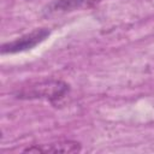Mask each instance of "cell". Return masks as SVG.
Instances as JSON below:
<instances>
[{
  "mask_svg": "<svg viewBox=\"0 0 154 154\" xmlns=\"http://www.w3.org/2000/svg\"><path fill=\"white\" fill-rule=\"evenodd\" d=\"M69 91V84L58 79L42 81L36 84H32L28 88L16 93L18 99H46V100H59L66 95Z\"/></svg>",
  "mask_w": 154,
  "mask_h": 154,
  "instance_id": "6da1fadb",
  "label": "cell"
},
{
  "mask_svg": "<svg viewBox=\"0 0 154 154\" xmlns=\"http://www.w3.org/2000/svg\"><path fill=\"white\" fill-rule=\"evenodd\" d=\"M51 35V31L47 28H40L35 29L20 37H17L13 41L6 42L1 46V53L2 54H13V53H19L24 52L28 49L34 48L42 41H45L48 36Z\"/></svg>",
  "mask_w": 154,
  "mask_h": 154,
  "instance_id": "7a4b0ae2",
  "label": "cell"
},
{
  "mask_svg": "<svg viewBox=\"0 0 154 154\" xmlns=\"http://www.w3.org/2000/svg\"><path fill=\"white\" fill-rule=\"evenodd\" d=\"M81 143L76 141H59L48 144H35L24 148V153H77L81 152Z\"/></svg>",
  "mask_w": 154,
  "mask_h": 154,
  "instance_id": "3957f363",
  "label": "cell"
},
{
  "mask_svg": "<svg viewBox=\"0 0 154 154\" xmlns=\"http://www.w3.org/2000/svg\"><path fill=\"white\" fill-rule=\"evenodd\" d=\"M85 0H55L47 5L45 7V11L51 14V13H58V12H66L71 11L73 8L79 7Z\"/></svg>",
  "mask_w": 154,
  "mask_h": 154,
  "instance_id": "277c9868",
  "label": "cell"
},
{
  "mask_svg": "<svg viewBox=\"0 0 154 154\" xmlns=\"http://www.w3.org/2000/svg\"><path fill=\"white\" fill-rule=\"evenodd\" d=\"M90 2H93V4H96V2H99V1H101V0H89Z\"/></svg>",
  "mask_w": 154,
  "mask_h": 154,
  "instance_id": "5b68a950",
  "label": "cell"
}]
</instances>
